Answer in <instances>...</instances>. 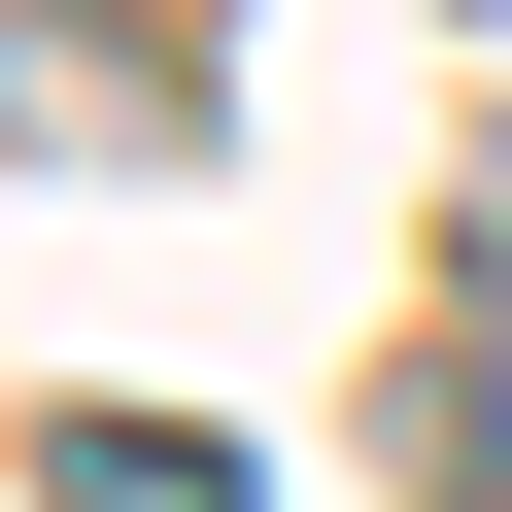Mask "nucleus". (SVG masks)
Instances as JSON below:
<instances>
[{"label":"nucleus","mask_w":512,"mask_h":512,"mask_svg":"<svg viewBox=\"0 0 512 512\" xmlns=\"http://www.w3.org/2000/svg\"><path fill=\"white\" fill-rule=\"evenodd\" d=\"M35 512H239V444H171V410H69V444H35Z\"/></svg>","instance_id":"1"}]
</instances>
